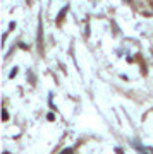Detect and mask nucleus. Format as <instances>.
Here are the masks:
<instances>
[{"label": "nucleus", "instance_id": "1", "mask_svg": "<svg viewBox=\"0 0 153 154\" xmlns=\"http://www.w3.org/2000/svg\"><path fill=\"white\" fill-rule=\"evenodd\" d=\"M17 74V69H12V72H11V77H14Z\"/></svg>", "mask_w": 153, "mask_h": 154}]
</instances>
